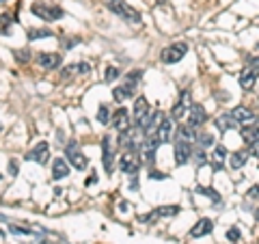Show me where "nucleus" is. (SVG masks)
<instances>
[{"instance_id": "obj_1", "label": "nucleus", "mask_w": 259, "mask_h": 244, "mask_svg": "<svg viewBox=\"0 0 259 244\" xmlns=\"http://www.w3.org/2000/svg\"><path fill=\"white\" fill-rule=\"evenodd\" d=\"M106 7L115 15H119L121 20L132 22V24H141V13L136 11L134 7H130L125 0H106Z\"/></svg>"}, {"instance_id": "obj_2", "label": "nucleus", "mask_w": 259, "mask_h": 244, "mask_svg": "<svg viewBox=\"0 0 259 244\" xmlns=\"http://www.w3.org/2000/svg\"><path fill=\"white\" fill-rule=\"evenodd\" d=\"M151 117V104L147 102V97H136V102H134V112H132V119H134V124L136 128H145L147 126V121Z\"/></svg>"}, {"instance_id": "obj_3", "label": "nucleus", "mask_w": 259, "mask_h": 244, "mask_svg": "<svg viewBox=\"0 0 259 244\" xmlns=\"http://www.w3.org/2000/svg\"><path fill=\"white\" fill-rule=\"evenodd\" d=\"M32 13L37 15V18H41L46 22H54V20H61L63 18V9L56 5H48V3H35L30 7Z\"/></svg>"}, {"instance_id": "obj_4", "label": "nucleus", "mask_w": 259, "mask_h": 244, "mask_svg": "<svg viewBox=\"0 0 259 244\" xmlns=\"http://www.w3.org/2000/svg\"><path fill=\"white\" fill-rule=\"evenodd\" d=\"M257 78H259V56L250 59V63L246 65L244 69H242V74H240V87L248 91V89L257 83Z\"/></svg>"}, {"instance_id": "obj_5", "label": "nucleus", "mask_w": 259, "mask_h": 244, "mask_svg": "<svg viewBox=\"0 0 259 244\" xmlns=\"http://www.w3.org/2000/svg\"><path fill=\"white\" fill-rule=\"evenodd\" d=\"M186 52H188V44H184V42H175L171 46H166L164 50H162V63H177V61H182Z\"/></svg>"}, {"instance_id": "obj_6", "label": "nucleus", "mask_w": 259, "mask_h": 244, "mask_svg": "<svg viewBox=\"0 0 259 244\" xmlns=\"http://www.w3.org/2000/svg\"><path fill=\"white\" fill-rule=\"evenodd\" d=\"M119 167H121L123 173L136 175V173H139V169H141V156H139V151H136V149L125 151L123 156H121V160H119Z\"/></svg>"}, {"instance_id": "obj_7", "label": "nucleus", "mask_w": 259, "mask_h": 244, "mask_svg": "<svg viewBox=\"0 0 259 244\" xmlns=\"http://www.w3.org/2000/svg\"><path fill=\"white\" fill-rule=\"evenodd\" d=\"M65 156H67V162L71 167H76V169H80V171H84L87 169V165H89V160H87V156L82 151H80V147L76 143H69L67 147H65Z\"/></svg>"}, {"instance_id": "obj_8", "label": "nucleus", "mask_w": 259, "mask_h": 244, "mask_svg": "<svg viewBox=\"0 0 259 244\" xmlns=\"http://www.w3.org/2000/svg\"><path fill=\"white\" fill-rule=\"evenodd\" d=\"M231 117L236 119V124H240V126H257V115L246 106H236L231 110Z\"/></svg>"}, {"instance_id": "obj_9", "label": "nucleus", "mask_w": 259, "mask_h": 244, "mask_svg": "<svg viewBox=\"0 0 259 244\" xmlns=\"http://www.w3.org/2000/svg\"><path fill=\"white\" fill-rule=\"evenodd\" d=\"M190 106H192L190 104V91H184L180 95V100H177V104L173 106V110H171V119L173 121H182V117L186 115V110H188Z\"/></svg>"}, {"instance_id": "obj_10", "label": "nucleus", "mask_w": 259, "mask_h": 244, "mask_svg": "<svg viewBox=\"0 0 259 244\" xmlns=\"http://www.w3.org/2000/svg\"><path fill=\"white\" fill-rule=\"evenodd\" d=\"M26 160L37 162V165H46L50 160V147H48V143H39L35 149H30L26 153Z\"/></svg>"}, {"instance_id": "obj_11", "label": "nucleus", "mask_w": 259, "mask_h": 244, "mask_svg": "<svg viewBox=\"0 0 259 244\" xmlns=\"http://www.w3.org/2000/svg\"><path fill=\"white\" fill-rule=\"evenodd\" d=\"M112 126H115V130H119V132H127L130 128H132V121H130V112L125 108H119L112 112Z\"/></svg>"}, {"instance_id": "obj_12", "label": "nucleus", "mask_w": 259, "mask_h": 244, "mask_svg": "<svg viewBox=\"0 0 259 244\" xmlns=\"http://www.w3.org/2000/svg\"><path fill=\"white\" fill-rule=\"evenodd\" d=\"M205 121H207L205 108L201 106V104H192V106H190V117H188V126L190 128H199V126H203Z\"/></svg>"}, {"instance_id": "obj_13", "label": "nucleus", "mask_w": 259, "mask_h": 244, "mask_svg": "<svg viewBox=\"0 0 259 244\" xmlns=\"http://www.w3.org/2000/svg\"><path fill=\"white\" fill-rule=\"evenodd\" d=\"M102 153H104V169H106V173H112V136L106 134L102 138Z\"/></svg>"}, {"instance_id": "obj_14", "label": "nucleus", "mask_w": 259, "mask_h": 244, "mask_svg": "<svg viewBox=\"0 0 259 244\" xmlns=\"http://www.w3.org/2000/svg\"><path fill=\"white\" fill-rule=\"evenodd\" d=\"M61 61L63 59H61L59 52H41V54L37 56V63L41 65L44 69H56L61 65Z\"/></svg>"}, {"instance_id": "obj_15", "label": "nucleus", "mask_w": 259, "mask_h": 244, "mask_svg": "<svg viewBox=\"0 0 259 244\" xmlns=\"http://www.w3.org/2000/svg\"><path fill=\"white\" fill-rule=\"evenodd\" d=\"M190 153H192L190 143L175 141V162H177V165H186V162L190 160Z\"/></svg>"}, {"instance_id": "obj_16", "label": "nucleus", "mask_w": 259, "mask_h": 244, "mask_svg": "<svg viewBox=\"0 0 259 244\" xmlns=\"http://www.w3.org/2000/svg\"><path fill=\"white\" fill-rule=\"evenodd\" d=\"M212 231H214V223L209 221V218H201V221L190 229V235L192 238H201V235H207Z\"/></svg>"}, {"instance_id": "obj_17", "label": "nucleus", "mask_w": 259, "mask_h": 244, "mask_svg": "<svg viewBox=\"0 0 259 244\" xmlns=\"http://www.w3.org/2000/svg\"><path fill=\"white\" fill-rule=\"evenodd\" d=\"M134 91H136V89H134L132 85H127L125 80H123V83H121L119 87L112 89V97H115L117 102H125V100H130V97L134 95Z\"/></svg>"}, {"instance_id": "obj_18", "label": "nucleus", "mask_w": 259, "mask_h": 244, "mask_svg": "<svg viewBox=\"0 0 259 244\" xmlns=\"http://www.w3.org/2000/svg\"><path fill=\"white\" fill-rule=\"evenodd\" d=\"M171 130H173V121H168L164 117V121L158 126V130H156V134H153V136L160 141V145L162 143H168V141H171Z\"/></svg>"}, {"instance_id": "obj_19", "label": "nucleus", "mask_w": 259, "mask_h": 244, "mask_svg": "<svg viewBox=\"0 0 259 244\" xmlns=\"http://www.w3.org/2000/svg\"><path fill=\"white\" fill-rule=\"evenodd\" d=\"M67 175H69V165H67V160L56 158L54 165H52V177H54V180H63V177H67Z\"/></svg>"}, {"instance_id": "obj_20", "label": "nucleus", "mask_w": 259, "mask_h": 244, "mask_svg": "<svg viewBox=\"0 0 259 244\" xmlns=\"http://www.w3.org/2000/svg\"><path fill=\"white\" fill-rule=\"evenodd\" d=\"M175 138L177 141H182V143H194L197 141V134H194V128L190 126H180L177 128V132H175Z\"/></svg>"}, {"instance_id": "obj_21", "label": "nucleus", "mask_w": 259, "mask_h": 244, "mask_svg": "<svg viewBox=\"0 0 259 244\" xmlns=\"http://www.w3.org/2000/svg\"><path fill=\"white\" fill-rule=\"evenodd\" d=\"M227 156H229V153H227V149L223 147V145H218V147L214 149V153H212V167H214V171H221V169H223Z\"/></svg>"}, {"instance_id": "obj_22", "label": "nucleus", "mask_w": 259, "mask_h": 244, "mask_svg": "<svg viewBox=\"0 0 259 244\" xmlns=\"http://www.w3.org/2000/svg\"><path fill=\"white\" fill-rule=\"evenodd\" d=\"M257 138H259V128L257 126H244V130H242V141L246 145H253Z\"/></svg>"}, {"instance_id": "obj_23", "label": "nucleus", "mask_w": 259, "mask_h": 244, "mask_svg": "<svg viewBox=\"0 0 259 244\" xmlns=\"http://www.w3.org/2000/svg\"><path fill=\"white\" fill-rule=\"evenodd\" d=\"M246 160H248L246 151H236V153H231V156H229V167L231 169H242L246 165Z\"/></svg>"}, {"instance_id": "obj_24", "label": "nucleus", "mask_w": 259, "mask_h": 244, "mask_svg": "<svg viewBox=\"0 0 259 244\" xmlns=\"http://www.w3.org/2000/svg\"><path fill=\"white\" fill-rule=\"evenodd\" d=\"M216 128L221 130V132H227V130L236 128V119L231 117V112H229V115H223V117H218V121H216Z\"/></svg>"}, {"instance_id": "obj_25", "label": "nucleus", "mask_w": 259, "mask_h": 244, "mask_svg": "<svg viewBox=\"0 0 259 244\" xmlns=\"http://www.w3.org/2000/svg\"><path fill=\"white\" fill-rule=\"evenodd\" d=\"M97 121H100V124H104V126L112 121V115H110L108 104H102V106H100V110H97Z\"/></svg>"}, {"instance_id": "obj_26", "label": "nucleus", "mask_w": 259, "mask_h": 244, "mask_svg": "<svg viewBox=\"0 0 259 244\" xmlns=\"http://www.w3.org/2000/svg\"><path fill=\"white\" fill-rule=\"evenodd\" d=\"M11 24H13V20H11L9 13H3V15H0V35H9Z\"/></svg>"}, {"instance_id": "obj_27", "label": "nucleus", "mask_w": 259, "mask_h": 244, "mask_svg": "<svg viewBox=\"0 0 259 244\" xmlns=\"http://www.w3.org/2000/svg\"><path fill=\"white\" fill-rule=\"evenodd\" d=\"M30 39H41V37H52V32L48 28H30Z\"/></svg>"}, {"instance_id": "obj_28", "label": "nucleus", "mask_w": 259, "mask_h": 244, "mask_svg": "<svg viewBox=\"0 0 259 244\" xmlns=\"http://www.w3.org/2000/svg\"><path fill=\"white\" fill-rule=\"evenodd\" d=\"M121 76V71L117 69V67H112V65H110V67L106 69V74H104V80H106V83H112V80H117Z\"/></svg>"}, {"instance_id": "obj_29", "label": "nucleus", "mask_w": 259, "mask_h": 244, "mask_svg": "<svg viewBox=\"0 0 259 244\" xmlns=\"http://www.w3.org/2000/svg\"><path fill=\"white\" fill-rule=\"evenodd\" d=\"M197 138L201 141V145H203V147H209V145L214 143V136H212V134H207V132H205V134H201V136H197Z\"/></svg>"}, {"instance_id": "obj_30", "label": "nucleus", "mask_w": 259, "mask_h": 244, "mask_svg": "<svg viewBox=\"0 0 259 244\" xmlns=\"http://www.w3.org/2000/svg\"><path fill=\"white\" fill-rule=\"evenodd\" d=\"M227 238H229V242H238L240 240V229L238 227H231V229L227 231Z\"/></svg>"}, {"instance_id": "obj_31", "label": "nucleus", "mask_w": 259, "mask_h": 244, "mask_svg": "<svg viewBox=\"0 0 259 244\" xmlns=\"http://www.w3.org/2000/svg\"><path fill=\"white\" fill-rule=\"evenodd\" d=\"M15 59H18L20 63H28L30 54H28V50H15Z\"/></svg>"}, {"instance_id": "obj_32", "label": "nucleus", "mask_w": 259, "mask_h": 244, "mask_svg": "<svg viewBox=\"0 0 259 244\" xmlns=\"http://www.w3.org/2000/svg\"><path fill=\"white\" fill-rule=\"evenodd\" d=\"M194 158H197V165H199V167L207 162V156H205V151H203V149H199L197 153H194Z\"/></svg>"}, {"instance_id": "obj_33", "label": "nucleus", "mask_w": 259, "mask_h": 244, "mask_svg": "<svg viewBox=\"0 0 259 244\" xmlns=\"http://www.w3.org/2000/svg\"><path fill=\"white\" fill-rule=\"evenodd\" d=\"M197 192H201V194H207V197H212L214 201H221V197H218L216 192H212L209 188H201V186H199V188H197Z\"/></svg>"}, {"instance_id": "obj_34", "label": "nucleus", "mask_w": 259, "mask_h": 244, "mask_svg": "<svg viewBox=\"0 0 259 244\" xmlns=\"http://www.w3.org/2000/svg\"><path fill=\"white\" fill-rule=\"evenodd\" d=\"M248 147H250V153H253V156H259V138L253 145H248Z\"/></svg>"}, {"instance_id": "obj_35", "label": "nucleus", "mask_w": 259, "mask_h": 244, "mask_svg": "<svg viewBox=\"0 0 259 244\" xmlns=\"http://www.w3.org/2000/svg\"><path fill=\"white\" fill-rule=\"evenodd\" d=\"M250 197H259V186H253V188H250Z\"/></svg>"}, {"instance_id": "obj_36", "label": "nucleus", "mask_w": 259, "mask_h": 244, "mask_svg": "<svg viewBox=\"0 0 259 244\" xmlns=\"http://www.w3.org/2000/svg\"><path fill=\"white\" fill-rule=\"evenodd\" d=\"M255 216H257V221H259V208H257V212H255Z\"/></svg>"}]
</instances>
